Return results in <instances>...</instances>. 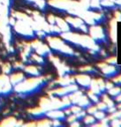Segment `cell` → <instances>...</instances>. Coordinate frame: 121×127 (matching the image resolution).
<instances>
[{
    "label": "cell",
    "instance_id": "obj_2",
    "mask_svg": "<svg viewBox=\"0 0 121 127\" xmlns=\"http://www.w3.org/2000/svg\"><path fill=\"white\" fill-rule=\"evenodd\" d=\"M48 42H49L50 47L55 50H58V51H60L66 55H72L74 53V50H72V48L65 43V42L60 38L50 36V37H48Z\"/></svg>",
    "mask_w": 121,
    "mask_h": 127
},
{
    "label": "cell",
    "instance_id": "obj_19",
    "mask_svg": "<svg viewBox=\"0 0 121 127\" xmlns=\"http://www.w3.org/2000/svg\"><path fill=\"white\" fill-rule=\"evenodd\" d=\"M79 2L81 7L85 10H88L90 8V0H80Z\"/></svg>",
    "mask_w": 121,
    "mask_h": 127
},
{
    "label": "cell",
    "instance_id": "obj_17",
    "mask_svg": "<svg viewBox=\"0 0 121 127\" xmlns=\"http://www.w3.org/2000/svg\"><path fill=\"white\" fill-rule=\"evenodd\" d=\"M91 16L92 18L96 21H101L103 19V15L102 13H98V12H91Z\"/></svg>",
    "mask_w": 121,
    "mask_h": 127
},
{
    "label": "cell",
    "instance_id": "obj_34",
    "mask_svg": "<svg viewBox=\"0 0 121 127\" xmlns=\"http://www.w3.org/2000/svg\"><path fill=\"white\" fill-rule=\"evenodd\" d=\"M106 64H105V63H100V64H98V67L99 68H103L104 67V66L106 65Z\"/></svg>",
    "mask_w": 121,
    "mask_h": 127
},
{
    "label": "cell",
    "instance_id": "obj_10",
    "mask_svg": "<svg viewBox=\"0 0 121 127\" xmlns=\"http://www.w3.org/2000/svg\"><path fill=\"white\" fill-rule=\"evenodd\" d=\"M90 104H91V102L89 101V98L87 97V95H83L81 96L79 101L77 102V105L80 106L81 108H87Z\"/></svg>",
    "mask_w": 121,
    "mask_h": 127
},
{
    "label": "cell",
    "instance_id": "obj_13",
    "mask_svg": "<svg viewBox=\"0 0 121 127\" xmlns=\"http://www.w3.org/2000/svg\"><path fill=\"white\" fill-rule=\"evenodd\" d=\"M83 119H84V123L87 124V125H93L95 121V117L93 115H89V114L87 116H85L83 117Z\"/></svg>",
    "mask_w": 121,
    "mask_h": 127
},
{
    "label": "cell",
    "instance_id": "obj_30",
    "mask_svg": "<svg viewBox=\"0 0 121 127\" xmlns=\"http://www.w3.org/2000/svg\"><path fill=\"white\" fill-rule=\"evenodd\" d=\"M114 19H115L117 21H121V12H115V13H114Z\"/></svg>",
    "mask_w": 121,
    "mask_h": 127
},
{
    "label": "cell",
    "instance_id": "obj_15",
    "mask_svg": "<svg viewBox=\"0 0 121 127\" xmlns=\"http://www.w3.org/2000/svg\"><path fill=\"white\" fill-rule=\"evenodd\" d=\"M87 97L89 98L93 102H97L98 101V95H95V93H93L91 90H89V91L87 92Z\"/></svg>",
    "mask_w": 121,
    "mask_h": 127
},
{
    "label": "cell",
    "instance_id": "obj_37",
    "mask_svg": "<svg viewBox=\"0 0 121 127\" xmlns=\"http://www.w3.org/2000/svg\"><path fill=\"white\" fill-rule=\"evenodd\" d=\"M111 2H113L114 4H115V2H116V1H117V0H111Z\"/></svg>",
    "mask_w": 121,
    "mask_h": 127
},
{
    "label": "cell",
    "instance_id": "obj_28",
    "mask_svg": "<svg viewBox=\"0 0 121 127\" xmlns=\"http://www.w3.org/2000/svg\"><path fill=\"white\" fill-rule=\"evenodd\" d=\"M112 81L115 84H117V85H121V75H119V76H117V77L113 78Z\"/></svg>",
    "mask_w": 121,
    "mask_h": 127
},
{
    "label": "cell",
    "instance_id": "obj_3",
    "mask_svg": "<svg viewBox=\"0 0 121 127\" xmlns=\"http://www.w3.org/2000/svg\"><path fill=\"white\" fill-rule=\"evenodd\" d=\"M89 35L95 41H104L105 40V33L103 28L100 26L92 25L89 29Z\"/></svg>",
    "mask_w": 121,
    "mask_h": 127
},
{
    "label": "cell",
    "instance_id": "obj_18",
    "mask_svg": "<svg viewBox=\"0 0 121 127\" xmlns=\"http://www.w3.org/2000/svg\"><path fill=\"white\" fill-rule=\"evenodd\" d=\"M90 7L94 9L101 8V1L100 0H90Z\"/></svg>",
    "mask_w": 121,
    "mask_h": 127
},
{
    "label": "cell",
    "instance_id": "obj_24",
    "mask_svg": "<svg viewBox=\"0 0 121 127\" xmlns=\"http://www.w3.org/2000/svg\"><path fill=\"white\" fill-rule=\"evenodd\" d=\"M111 125L112 127H119V126H121L119 118H112V119H111Z\"/></svg>",
    "mask_w": 121,
    "mask_h": 127
},
{
    "label": "cell",
    "instance_id": "obj_4",
    "mask_svg": "<svg viewBox=\"0 0 121 127\" xmlns=\"http://www.w3.org/2000/svg\"><path fill=\"white\" fill-rule=\"evenodd\" d=\"M74 79L78 85L81 86L83 87H89L91 78L87 74H78L74 77Z\"/></svg>",
    "mask_w": 121,
    "mask_h": 127
},
{
    "label": "cell",
    "instance_id": "obj_7",
    "mask_svg": "<svg viewBox=\"0 0 121 127\" xmlns=\"http://www.w3.org/2000/svg\"><path fill=\"white\" fill-rule=\"evenodd\" d=\"M117 20L115 19H112L111 20L110 26H111V30H110V34H111V41L116 43L117 42Z\"/></svg>",
    "mask_w": 121,
    "mask_h": 127
},
{
    "label": "cell",
    "instance_id": "obj_11",
    "mask_svg": "<svg viewBox=\"0 0 121 127\" xmlns=\"http://www.w3.org/2000/svg\"><path fill=\"white\" fill-rule=\"evenodd\" d=\"M90 90H91L93 93H95V95H101V91H100V88L98 87V84L97 81H96V79H91V82H90Z\"/></svg>",
    "mask_w": 121,
    "mask_h": 127
},
{
    "label": "cell",
    "instance_id": "obj_38",
    "mask_svg": "<svg viewBox=\"0 0 121 127\" xmlns=\"http://www.w3.org/2000/svg\"><path fill=\"white\" fill-rule=\"evenodd\" d=\"M119 121H120V125H121V117L119 118Z\"/></svg>",
    "mask_w": 121,
    "mask_h": 127
},
{
    "label": "cell",
    "instance_id": "obj_32",
    "mask_svg": "<svg viewBox=\"0 0 121 127\" xmlns=\"http://www.w3.org/2000/svg\"><path fill=\"white\" fill-rule=\"evenodd\" d=\"M79 29H81V31H83V32H87V26H85L84 24H82L81 26L80 27V28Z\"/></svg>",
    "mask_w": 121,
    "mask_h": 127
},
{
    "label": "cell",
    "instance_id": "obj_27",
    "mask_svg": "<svg viewBox=\"0 0 121 127\" xmlns=\"http://www.w3.org/2000/svg\"><path fill=\"white\" fill-rule=\"evenodd\" d=\"M106 63L115 65V64H117V58H116V57H111V58H108V59L106 60Z\"/></svg>",
    "mask_w": 121,
    "mask_h": 127
},
{
    "label": "cell",
    "instance_id": "obj_35",
    "mask_svg": "<svg viewBox=\"0 0 121 127\" xmlns=\"http://www.w3.org/2000/svg\"><path fill=\"white\" fill-rule=\"evenodd\" d=\"M115 4H118V5L121 6V0H117L115 2Z\"/></svg>",
    "mask_w": 121,
    "mask_h": 127
},
{
    "label": "cell",
    "instance_id": "obj_16",
    "mask_svg": "<svg viewBox=\"0 0 121 127\" xmlns=\"http://www.w3.org/2000/svg\"><path fill=\"white\" fill-rule=\"evenodd\" d=\"M101 5L106 8H111L115 5V4H114L113 2H111V0H102Z\"/></svg>",
    "mask_w": 121,
    "mask_h": 127
},
{
    "label": "cell",
    "instance_id": "obj_14",
    "mask_svg": "<svg viewBox=\"0 0 121 127\" xmlns=\"http://www.w3.org/2000/svg\"><path fill=\"white\" fill-rule=\"evenodd\" d=\"M121 93V88L119 87H113L109 89V94L111 96H118Z\"/></svg>",
    "mask_w": 121,
    "mask_h": 127
},
{
    "label": "cell",
    "instance_id": "obj_36",
    "mask_svg": "<svg viewBox=\"0 0 121 127\" xmlns=\"http://www.w3.org/2000/svg\"><path fill=\"white\" fill-rule=\"evenodd\" d=\"M118 108H119V109H121V101H120V102H119V105H118Z\"/></svg>",
    "mask_w": 121,
    "mask_h": 127
},
{
    "label": "cell",
    "instance_id": "obj_31",
    "mask_svg": "<svg viewBox=\"0 0 121 127\" xmlns=\"http://www.w3.org/2000/svg\"><path fill=\"white\" fill-rule=\"evenodd\" d=\"M111 87H113V83L112 82H110V81H107L105 82V89H111Z\"/></svg>",
    "mask_w": 121,
    "mask_h": 127
},
{
    "label": "cell",
    "instance_id": "obj_12",
    "mask_svg": "<svg viewBox=\"0 0 121 127\" xmlns=\"http://www.w3.org/2000/svg\"><path fill=\"white\" fill-rule=\"evenodd\" d=\"M103 102L107 105L108 108L114 107V106H115V103H114V101H112V100H111L107 95H103Z\"/></svg>",
    "mask_w": 121,
    "mask_h": 127
},
{
    "label": "cell",
    "instance_id": "obj_9",
    "mask_svg": "<svg viewBox=\"0 0 121 127\" xmlns=\"http://www.w3.org/2000/svg\"><path fill=\"white\" fill-rule=\"evenodd\" d=\"M102 71L104 75L108 76V77H111V76H113L114 74H116L117 72V68L113 65V64H106L103 68H102Z\"/></svg>",
    "mask_w": 121,
    "mask_h": 127
},
{
    "label": "cell",
    "instance_id": "obj_6",
    "mask_svg": "<svg viewBox=\"0 0 121 127\" xmlns=\"http://www.w3.org/2000/svg\"><path fill=\"white\" fill-rule=\"evenodd\" d=\"M66 21L70 25V27H74V28H80V27L81 26L82 24H84V21L80 17L77 18H73L71 16H68L66 18Z\"/></svg>",
    "mask_w": 121,
    "mask_h": 127
},
{
    "label": "cell",
    "instance_id": "obj_22",
    "mask_svg": "<svg viewBox=\"0 0 121 127\" xmlns=\"http://www.w3.org/2000/svg\"><path fill=\"white\" fill-rule=\"evenodd\" d=\"M70 110H71V113L72 114H78L80 112V111L81 110V108L80 107V106H78L77 104H74V105H73L71 108H70Z\"/></svg>",
    "mask_w": 121,
    "mask_h": 127
},
{
    "label": "cell",
    "instance_id": "obj_5",
    "mask_svg": "<svg viewBox=\"0 0 121 127\" xmlns=\"http://www.w3.org/2000/svg\"><path fill=\"white\" fill-rule=\"evenodd\" d=\"M47 116L53 120H62L65 118L66 114L64 111H62V109H51L47 111Z\"/></svg>",
    "mask_w": 121,
    "mask_h": 127
},
{
    "label": "cell",
    "instance_id": "obj_20",
    "mask_svg": "<svg viewBox=\"0 0 121 127\" xmlns=\"http://www.w3.org/2000/svg\"><path fill=\"white\" fill-rule=\"evenodd\" d=\"M94 117H95V119L101 120V119H103V117H105V114H104V112H103V110H99V109H97V110L95 111V113L94 114Z\"/></svg>",
    "mask_w": 121,
    "mask_h": 127
},
{
    "label": "cell",
    "instance_id": "obj_21",
    "mask_svg": "<svg viewBox=\"0 0 121 127\" xmlns=\"http://www.w3.org/2000/svg\"><path fill=\"white\" fill-rule=\"evenodd\" d=\"M96 81H97L98 87H99V88H100V91L103 92L104 90H105V82L103 81V79H101V78L96 79Z\"/></svg>",
    "mask_w": 121,
    "mask_h": 127
},
{
    "label": "cell",
    "instance_id": "obj_25",
    "mask_svg": "<svg viewBox=\"0 0 121 127\" xmlns=\"http://www.w3.org/2000/svg\"><path fill=\"white\" fill-rule=\"evenodd\" d=\"M97 110V108H96V106H91L89 105L88 107H87V112L89 115H94V114L95 113V111Z\"/></svg>",
    "mask_w": 121,
    "mask_h": 127
},
{
    "label": "cell",
    "instance_id": "obj_29",
    "mask_svg": "<svg viewBox=\"0 0 121 127\" xmlns=\"http://www.w3.org/2000/svg\"><path fill=\"white\" fill-rule=\"evenodd\" d=\"M86 116V111L84 110H81L78 114H76V117H77V119H81L83 118L84 117Z\"/></svg>",
    "mask_w": 121,
    "mask_h": 127
},
{
    "label": "cell",
    "instance_id": "obj_23",
    "mask_svg": "<svg viewBox=\"0 0 121 127\" xmlns=\"http://www.w3.org/2000/svg\"><path fill=\"white\" fill-rule=\"evenodd\" d=\"M96 108H97V109H99V110H103V111L106 110V109H108L107 105H106V104L103 102V101H101V102H98V101H97Z\"/></svg>",
    "mask_w": 121,
    "mask_h": 127
},
{
    "label": "cell",
    "instance_id": "obj_1",
    "mask_svg": "<svg viewBox=\"0 0 121 127\" xmlns=\"http://www.w3.org/2000/svg\"><path fill=\"white\" fill-rule=\"evenodd\" d=\"M61 36L63 39H65L67 42L77 44L83 48H87L89 50H91L92 47L95 44V40L92 39L90 35H87V34H79L67 31L63 32L61 34Z\"/></svg>",
    "mask_w": 121,
    "mask_h": 127
},
{
    "label": "cell",
    "instance_id": "obj_33",
    "mask_svg": "<svg viewBox=\"0 0 121 127\" xmlns=\"http://www.w3.org/2000/svg\"><path fill=\"white\" fill-rule=\"evenodd\" d=\"M71 126H80V123L77 122V120H76V121L73 122V123L71 124Z\"/></svg>",
    "mask_w": 121,
    "mask_h": 127
},
{
    "label": "cell",
    "instance_id": "obj_26",
    "mask_svg": "<svg viewBox=\"0 0 121 127\" xmlns=\"http://www.w3.org/2000/svg\"><path fill=\"white\" fill-rule=\"evenodd\" d=\"M80 71H82V72H93L95 70L93 69V67L87 65V66H84V67L80 68Z\"/></svg>",
    "mask_w": 121,
    "mask_h": 127
},
{
    "label": "cell",
    "instance_id": "obj_39",
    "mask_svg": "<svg viewBox=\"0 0 121 127\" xmlns=\"http://www.w3.org/2000/svg\"><path fill=\"white\" fill-rule=\"evenodd\" d=\"M100 1H102V0H100Z\"/></svg>",
    "mask_w": 121,
    "mask_h": 127
},
{
    "label": "cell",
    "instance_id": "obj_8",
    "mask_svg": "<svg viewBox=\"0 0 121 127\" xmlns=\"http://www.w3.org/2000/svg\"><path fill=\"white\" fill-rule=\"evenodd\" d=\"M55 23L57 24V26L59 28V29L61 30L62 33H63V32L70 31V25L66 21V20H63V19L57 17V18H56Z\"/></svg>",
    "mask_w": 121,
    "mask_h": 127
}]
</instances>
